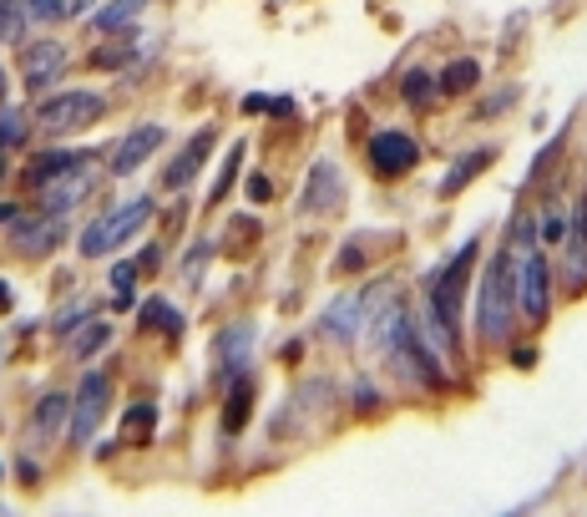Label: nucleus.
I'll list each match as a JSON object with an SVG mask.
<instances>
[{
	"label": "nucleus",
	"instance_id": "1",
	"mask_svg": "<svg viewBox=\"0 0 587 517\" xmlns=\"http://www.w3.org/2000/svg\"><path fill=\"white\" fill-rule=\"evenodd\" d=\"M512 315H517V279H512V249H501L481 269V294H476V335H481V345L507 340L512 335Z\"/></svg>",
	"mask_w": 587,
	"mask_h": 517
},
{
	"label": "nucleus",
	"instance_id": "2",
	"mask_svg": "<svg viewBox=\"0 0 587 517\" xmlns=\"http://www.w3.org/2000/svg\"><path fill=\"white\" fill-rule=\"evenodd\" d=\"M152 213H157V203L142 193V198H132V203H117L112 213H102L97 224H87L81 229V239H76V249L87 254V259H102V254H117L122 244H132V234H142L147 224H152Z\"/></svg>",
	"mask_w": 587,
	"mask_h": 517
},
{
	"label": "nucleus",
	"instance_id": "3",
	"mask_svg": "<svg viewBox=\"0 0 587 517\" xmlns=\"http://www.w3.org/2000/svg\"><path fill=\"white\" fill-rule=\"evenodd\" d=\"M97 117H107V97L92 87H66V92H46L36 107V127L46 137H71L81 127H92Z\"/></svg>",
	"mask_w": 587,
	"mask_h": 517
},
{
	"label": "nucleus",
	"instance_id": "4",
	"mask_svg": "<svg viewBox=\"0 0 587 517\" xmlns=\"http://www.w3.org/2000/svg\"><path fill=\"white\" fill-rule=\"evenodd\" d=\"M66 66H71V51L51 36L41 41H21V56H16V71H21V87L31 97H46L61 77H66Z\"/></svg>",
	"mask_w": 587,
	"mask_h": 517
},
{
	"label": "nucleus",
	"instance_id": "5",
	"mask_svg": "<svg viewBox=\"0 0 587 517\" xmlns=\"http://www.w3.org/2000/svg\"><path fill=\"white\" fill-rule=\"evenodd\" d=\"M66 239V213H46V208H21V218L11 224V249L21 259H46L56 254Z\"/></svg>",
	"mask_w": 587,
	"mask_h": 517
},
{
	"label": "nucleus",
	"instance_id": "6",
	"mask_svg": "<svg viewBox=\"0 0 587 517\" xmlns=\"http://www.w3.org/2000/svg\"><path fill=\"white\" fill-rule=\"evenodd\" d=\"M365 163L375 178H405L415 163H421V142L400 127H380L370 142H365Z\"/></svg>",
	"mask_w": 587,
	"mask_h": 517
},
{
	"label": "nucleus",
	"instance_id": "7",
	"mask_svg": "<svg viewBox=\"0 0 587 517\" xmlns=\"http://www.w3.org/2000/svg\"><path fill=\"white\" fill-rule=\"evenodd\" d=\"M107 406H112V381L102 371H87L81 386H76V396H71V441L76 447H87V441L97 436Z\"/></svg>",
	"mask_w": 587,
	"mask_h": 517
},
{
	"label": "nucleus",
	"instance_id": "8",
	"mask_svg": "<svg viewBox=\"0 0 587 517\" xmlns=\"http://www.w3.org/2000/svg\"><path fill=\"white\" fill-rule=\"evenodd\" d=\"M92 193H97V163L81 158L76 168L56 173V178L36 193V208H46V213H71L76 203H87Z\"/></svg>",
	"mask_w": 587,
	"mask_h": 517
},
{
	"label": "nucleus",
	"instance_id": "9",
	"mask_svg": "<svg viewBox=\"0 0 587 517\" xmlns=\"http://www.w3.org/2000/svg\"><path fill=\"white\" fill-rule=\"evenodd\" d=\"M254 340H259V325L254 320H233L213 335V376L218 381H233L248 371V355H254Z\"/></svg>",
	"mask_w": 587,
	"mask_h": 517
},
{
	"label": "nucleus",
	"instance_id": "10",
	"mask_svg": "<svg viewBox=\"0 0 587 517\" xmlns=\"http://www.w3.org/2000/svg\"><path fill=\"white\" fill-rule=\"evenodd\" d=\"M162 142H167V132H162L157 122H137L127 137H117V142L107 147V153H112V158H107V173H112V178H127V173H137V168H142V163L157 153V147H162Z\"/></svg>",
	"mask_w": 587,
	"mask_h": 517
},
{
	"label": "nucleus",
	"instance_id": "11",
	"mask_svg": "<svg viewBox=\"0 0 587 517\" xmlns=\"http://www.w3.org/2000/svg\"><path fill=\"white\" fill-rule=\"evenodd\" d=\"M213 142H218V127H213V122H208V127H198V132H193V137L183 142V153H178L173 163L162 168V188H167V193H183V188H188V183L198 178V168L208 163Z\"/></svg>",
	"mask_w": 587,
	"mask_h": 517
},
{
	"label": "nucleus",
	"instance_id": "12",
	"mask_svg": "<svg viewBox=\"0 0 587 517\" xmlns=\"http://www.w3.org/2000/svg\"><path fill=\"white\" fill-rule=\"evenodd\" d=\"M71 421V396L66 391H41L36 406H31V421H26V436L36 447H46L51 436H61V426Z\"/></svg>",
	"mask_w": 587,
	"mask_h": 517
},
{
	"label": "nucleus",
	"instance_id": "13",
	"mask_svg": "<svg viewBox=\"0 0 587 517\" xmlns=\"http://www.w3.org/2000/svg\"><path fill=\"white\" fill-rule=\"evenodd\" d=\"M81 158H87V153H81V147H46V153H36L31 163H26V173H21V183L31 188V193H41L56 173H66V168H76Z\"/></svg>",
	"mask_w": 587,
	"mask_h": 517
},
{
	"label": "nucleus",
	"instance_id": "14",
	"mask_svg": "<svg viewBox=\"0 0 587 517\" xmlns=\"http://www.w3.org/2000/svg\"><path fill=\"white\" fill-rule=\"evenodd\" d=\"M137 41H142V31H137V26H127V31H112L107 41H97V46H92V56H87V61H92V71H122V66L132 71Z\"/></svg>",
	"mask_w": 587,
	"mask_h": 517
},
{
	"label": "nucleus",
	"instance_id": "15",
	"mask_svg": "<svg viewBox=\"0 0 587 517\" xmlns=\"http://www.w3.org/2000/svg\"><path fill=\"white\" fill-rule=\"evenodd\" d=\"M324 208H340V168L329 158L309 168V188H304V213H324Z\"/></svg>",
	"mask_w": 587,
	"mask_h": 517
},
{
	"label": "nucleus",
	"instance_id": "16",
	"mask_svg": "<svg viewBox=\"0 0 587 517\" xmlns=\"http://www.w3.org/2000/svg\"><path fill=\"white\" fill-rule=\"evenodd\" d=\"M254 396H259V386H254V376H233L228 381V401H223V436H238L243 426H248V416H254Z\"/></svg>",
	"mask_w": 587,
	"mask_h": 517
},
{
	"label": "nucleus",
	"instance_id": "17",
	"mask_svg": "<svg viewBox=\"0 0 587 517\" xmlns=\"http://www.w3.org/2000/svg\"><path fill=\"white\" fill-rule=\"evenodd\" d=\"M97 6H102V0H26L31 21H41V26H71V21H87Z\"/></svg>",
	"mask_w": 587,
	"mask_h": 517
},
{
	"label": "nucleus",
	"instance_id": "18",
	"mask_svg": "<svg viewBox=\"0 0 587 517\" xmlns=\"http://www.w3.org/2000/svg\"><path fill=\"white\" fill-rule=\"evenodd\" d=\"M152 6V0H102V6L92 11V31L97 36H112V31H127L137 26V16Z\"/></svg>",
	"mask_w": 587,
	"mask_h": 517
},
{
	"label": "nucleus",
	"instance_id": "19",
	"mask_svg": "<svg viewBox=\"0 0 587 517\" xmlns=\"http://www.w3.org/2000/svg\"><path fill=\"white\" fill-rule=\"evenodd\" d=\"M360 305H365L360 294H340V300H334V305L324 310V320H319V325H324V335H334V340H355V335H360V320H365V315H360Z\"/></svg>",
	"mask_w": 587,
	"mask_h": 517
},
{
	"label": "nucleus",
	"instance_id": "20",
	"mask_svg": "<svg viewBox=\"0 0 587 517\" xmlns=\"http://www.w3.org/2000/svg\"><path fill=\"white\" fill-rule=\"evenodd\" d=\"M476 82H481V61H476V56H456V61H446V66L436 71V87H441L446 97H466Z\"/></svg>",
	"mask_w": 587,
	"mask_h": 517
},
{
	"label": "nucleus",
	"instance_id": "21",
	"mask_svg": "<svg viewBox=\"0 0 587 517\" xmlns=\"http://www.w3.org/2000/svg\"><path fill=\"white\" fill-rule=\"evenodd\" d=\"M491 158H496V147H471V153H466L461 163H451V173L441 178V193H446V198H456V193L481 173V168H491Z\"/></svg>",
	"mask_w": 587,
	"mask_h": 517
},
{
	"label": "nucleus",
	"instance_id": "22",
	"mask_svg": "<svg viewBox=\"0 0 587 517\" xmlns=\"http://www.w3.org/2000/svg\"><path fill=\"white\" fill-rule=\"evenodd\" d=\"M152 431H157V406H152V401L127 406V416H122V441H132V447H147Z\"/></svg>",
	"mask_w": 587,
	"mask_h": 517
},
{
	"label": "nucleus",
	"instance_id": "23",
	"mask_svg": "<svg viewBox=\"0 0 587 517\" xmlns=\"http://www.w3.org/2000/svg\"><path fill=\"white\" fill-rule=\"evenodd\" d=\"M31 122H36V117H26L21 107L0 102V153H6V147H26V137H31Z\"/></svg>",
	"mask_w": 587,
	"mask_h": 517
},
{
	"label": "nucleus",
	"instance_id": "24",
	"mask_svg": "<svg viewBox=\"0 0 587 517\" xmlns=\"http://www.w3.org/2000/svg\"><path fill=\"white\" fill-rule=\"evenodd\" d=\"M436 92H441V87H436V71H426V66H410L405 77H400V97H405L410 107H426Z\"/></svg>",
	"mask_w": 587,
	"mask_h": 517
},
{
	"label": "nucleus",
	"instance_id": "25",
	"mask_svg": "<svg viewBox=\"0 0 587 517\" xmlns=\"http://www.w3.org/2000/svg\"><path fill=\"white\" fill-rule=\"evenodd\" d=\"M142 330H162V335H183V310L167 300H147L142 305Z\"/></svg>",
	"mask_w": 587,
	"mask_h": 517
},
{
	"label": "nucleus",
	"instance_id": "26",
	"mask_svg": "<svg viewBox=\"0 0 587 517\" xmlns=\"http://www.w3.org/2000/svg\"><path fill=\"white\" fill-rule=\"evenodd\" d=\"M26 21H31L26 0H0V41H6V46L26 41Z\"/></svg>",
	"mask_w": 587,
	"mask_h": 517
},
{
	"label": "nucleus",
	"instance_id": "27",
	"mask_svg": "<svg viewBox=\"0 0 587 517\" xmlns=\"http://www.w3.org/2000/svg\"><path fill=\"white\" fill-rule=\"evenodd\" d=\"M243 153H248L243 142H233L228 153H223V168H218V178H213V193H208V203H223V198H228V188H233V178H238V168H243Z\"/></svg>",
	"mask_w": 587,
	"mask_h": 517
},
{
	"label": "nucleus",
	"instance_id": "28",
	"mask_svg": "<svg viewBox=\"0 0 587 517\" xmlns=\"http://www.w3.org/2000/svg\"><path fill=\"white\" fill-rule=\"evenodd\" d=\"M137 279H142V274H137V264H132V259L112 269V305H117V310H127V305H132V289H137Z\"/></svg>",
	"mask_w": 587,
	"mask_h": 517
},
{
	"label": "nucleus",
	"instance_id": "29",
	"mask_svg": "<svg viewBox=\"0 0 587 517\" xmlns=\"http://www.w3.org/2000/svg\"><path fill=\"white\" fill-rule=\"evenodd\" d=\"M107 340H112V330H107V325H87V330H81V335L71 340V350H76L81 360H87V355H97Z\"/></svg>",
	"mask_w": 587,
	"mask_h": 517
},
{
	"label": "nucleus",
	"instance_id": "30",
	"mask_svg": "<svg viewBox=\"0 0 587 517\" xmlns=\"http://www.w3.org/2000/svg\"><path fill=\"white\" fill-rule=\"evenodd\" d=\"M87 320H92V305H81V300H76V305H66V310L56 315V325H51V330H56V335H71L76 325H87Z\"/></svg>",
	"mask_w": 587,
	"mask_h": 517
},
{
	"label": "nucleus",
	"instance_id": "31",
	"mask_svg": "<svg viewBox=\"0 0 587 517\" xmlns=\"http://www.w3.org/2000/svg\"><path fill=\"white\" fill-rule=\"evenodd\" d=\"M243 198H248V203H269V198H274V183H269L264 173H248V178H243Z\"/></svg>",
	"mask_w": 587,
	"mask_h": 517
},
{
	"label": "nucleus",
	"instance_id": "32",
	"mask_svg": "<svg viewBox=\"0 0 587 517\" xmlns=\"http://www.w3.org/2000/svg\"><path fill=\"white\" fill-rule=\"evenodd\" d=\"M355 411H360V416L380 411V391H375L370 381H355Z\"/></svg>",
	"mask_w": 587,
	"mask_h": 517
},
{
	"label": "nucleus",
	"instance_id": "33",
	"mask_svg": "<svg viewBox=\"0 0 587 517\" xmlns=\"http://www.w3.org/2000/svg\"><path fill=\"white\" fill-rule=\"evenodd\" d=\"M542 239H547V244H562V239H567V224H562L557 208H547V218H542Z\"/></svg>",
	"mask_w": 587,
	"mask_h": 517
},
{
	"label": "nucleus",
	"instance_id": "34",
	"mask_svg": "<svg viewBox=\"0 0 587 517\" xmlns=\"http://www.w3.org/2000/svg\"><path fill=\"white\" fill-rule=\"evenodd\" d=\"M517 97H522V92H517V87H507V92H496V97H491V102H481V112H476V117H501V107H512V102H517Z\"/></svg>",
	"mask_w": 587,
	"mask_h": 517
},
{
	"label": "nucleus",
	"instance_id": "35",
	"mask_svg": "<svg viewBox=\"0 0 587 517\" xmlns=\"http://www.w3.org/2000/svg\"><path fill=\"white\" fill-rule=\"evenodd\" d=\"M132 264H137V274H152V269L162 264V249H157V244H147V249H142V254H137Z\"/></svg>",
	"mask_w": 587,
	"mask_h": 517
},
{
	"label": "nucleus",
	"instance_id": "36",
	"mask_svg": "<svg viewBox=\"0 0 587 517\" xmlns=\"http://www.w3.org/2000/svg\"><path fill=\"white\" fill-rule=\"evenodd\" d=\"M572 234H577V244L587 249V198L577 203V224H572Z\"/></svg>",
	"mask_w": 587,
	"mask_h": 517
},
{
	"label": "nucleus",
	"instance_id": "37",
	"mask_svg": "<svg viewBox=\"0 0 587 517\" xmlns=\"http://www.w3.org/2000/svg\"><path fill=\"white\" fill-rule=\"evenodd\" d=\"M11 305H16V289L11 279H0V315H11Z\"/></svg>",
	"mask_w": 587,
	"mask_h": 517
},
{
	"label": "nucleus",
	"instance_id": "38",
	"mask_svg": "<svg viewBox=\"0 0 587 517\" xmlns=\"http://www.w3.org/2000/svg\"><path fill=\"white\" fill-rule=\"evenodd\" d=\"M243 112H248V117H254V112H269V97H259V92H248V97H243Z\"/></svg>",
	"mask_w": 587,
	"mask_h": 517
},
{
	"label": "nucleus",
	"instance_id": "39",
	"mask_svg": "<svg viewBox=\"0 0 587 517\" xmlns=\"http://www.w3.org/2000/svg\"><path fill=\"white\" fill-rule=\"evenodd\" d=\"M269 107H274V117H294V112H299L294 97H269Z\"/></svg>",
	"mask_w": 587,
	"mask_h": 517
},
{
	"label": "nucleus",
	"instance_id": "40",
	"mask_svg": "<svg viewBox=\"0 0 587 517\" xmlns=\"http://www.w3.org/2000/svg\"><path fill=\"white\" fill-rule=\"evenodd\" d=\"M360 264H365V254H360V249H355V244H350V249H345V254H340V269H360Z\"/></svg>",
	"mask_w": 587,
	"mask_h": 517
},
{
	"label": "nucleus",
	"instance_id": "41",
	"mask_svg": "<svg viewBox=\"0 0 587 517\" xmlns=\"http://www.w3.org/2000/svg\"><path fill=\"white\" fill-rule=\"evenodd\" d=\"M21 218V203H0V224H16Z\"/></svg>",
	"mask_w": 587,
	"mask_h": 517
},
{
	"label": "nucleus",
	"instance_id": "42",
	"mask_svg": "<svg viewBox=\"0 0 587 517\" xmlns=\"http://www.w3.org/2000/svg\"><path fill=\"white\" fill-rule=\"evenodd\" d=\"M0 360H6V335H0Z\"/></svg>",
	"mask_w": 587,
	"mask_h": 517
},
{
	"label": "nucleus",
	"instance_id": "43",
	"mask_svg": "<svg viewBox=\"0 0 587 517\" xmlns=\"http://www.w3.org/2000/svg\"><path fill=\"white\" fill-rule=\"evenodd\" d=\"M0 183H6V158H0Z\"/></svg>",
	"mask_w": 587,
	"mask_h": 517
}]
</instances>
